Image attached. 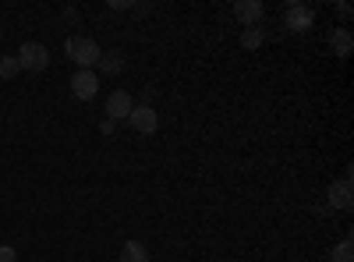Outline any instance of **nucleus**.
<instances>
[{"mask_svg":"<svg viewBox=\"0 0 354 262\" xmlns=\"http://www.w3.org/2000/svg\"><path fill=\"white\" fill-rule=\"evenodd\" d=\"M121 262H149V252H145L142 241H124V248H121Z\"/></svg>","mask_w":354,"mask_h":262,"instance_id":"obj_11","label":"nucleus"},{"mask_svg":"<svg viewBox=\"0 0 354 262\" xmlns=\"http://www.w3.org/2000/svg\"><path fill=\"white\" fill-rule=\"evenodd\" d=\"M131 110H135V100H131L124 89H113V93L106 96V118H110V121H128Z\"/></svg>","mask_w":354,"mask_h":262,"instance_id":"obj_4","label":"nucleus"},{"mask_svg":"<svg viewBox=\"0 0 354 262\" xmlns=\"http://www.w3.org/2000/svg\"><path fill=\"white\" fill-rule=\"evenodd\" d=\"M330 259H333V262H354V245H351V238H344V241L330 252Z\"/></svg>","mask_w":354,"mask_h":262,"instance_id":"obj_13","label":"nucleus"},{"mask_svg":"<svg viewBox=\"0 0 354 262\" xmlns=\"http://www.w3.org/2000/svg\"><path fill=\"white\" fill-rule=\"evenodd\" d=\"M64 53H68V61L78 64V71H93V64H100V57H103L100 43L88 39V36H68Z\"/></svg>","mask_w":354,"mask_h":262,"instance_id":"obj_1","label":"nucleus"},{"mask_svg":"<svg viewBox=\"0 0 354 262\" xmlns=\"http://www.w3.org/2000/svg\"><path fill=\"white\" fill-rule=\"evenodd\" d=\"M0 262H18V252L11 245H0Z\"/></svg>","mask_w":354,"mask_h":262,"instance_id":"obj_15","label":"nucleus"},{"mask_svg":"<svg viewBox=\"0 0 354 262\" xmlns=\"http://www.w3.org/2000/svg\"><path fill=\"white\" fill-rule=\"evenodd\" d=\"M100 71H103V75H121V71H124L121 50H106V53L100 57Z\"/></svg>","mask_w":354,"mask_h":262,"instance_id":"obj_9","label":"nucleus"},{"mask_svg":"<svg viewBox=\"0 0 354 262\" xmlns=\"http://www.w3.org/2000/svg\"><path fill=\"white\" fill-rule=\"evenodd\" d=\"M110 8H113V11H128V8H135V4H128V0H110Z\"/></svg>","mask_w":354,"mask_h":262,"instance_id":"obj_16","label":"nucleus"},{"mask_svg":"<svg viewBox=\"0 0 354 262\" xmlns=\"http://www.w3.org/2000/svg\"><path fill=\"white\" fill-rule=\"evenodd\" d=\"M18 71H21V68H18V57H0V78H4V82L15 78Z\"/></svg>","mask_w":354,"mask_h":262,"instance_id":"obj_14","label":"nucleus"},{"mask_svg":"<svg viewBox=\"0 0 354 262\" xmlns=\"http://www.w3.org/2000/svg\"><path fill=\"white\" fill-rule=\"evenodd\" d=\"M15 57H18L21 71H46L50 68V50L43 43H21V50Z\"/></svg>","mask_w":354,"mask_h":262,"instance_id":"obj_2","label":"nucleus"},{"mask_svg":"<svg viewBox=\"0 0 354 262\" xmlns=\"http://www.w3.org/2000/svg\"><path fill=\"white\" fill-rule=\"evenodd\" d=\"M113 128H117V121H110V118L100 124V131H103V135H113Z\"/></svg>","mask_w":354,"mask_h":262,"instance_id":"obj_17","label":"nucleus"},{"mask_svg":"<svg viewBox=\"0 0 354 262\" xmlns=\"http://www.w3.org/2000/svg\"><path fill=\"white\" fill-rule=\"evenodd\" d=\"M354 206V198H351V174L340 181L330 185V209H351Z\"/></svg>","mask_w":354,"mask_h":262,"instance_id":"obj_7","label":"nucleus"},{"mask_svg":"<svg viewBox=\"0 0 354 262\" xmlns=\"http://www.w3.org/2000/svg\"><path fill=\"white\" fill-rule=\"evenodd\" d=\"M330 46H333V53H337V57H351V50H354V39H351V32H347V28H337V32L330 36Z\"/></svg>","mask_w":354,"mask_h":262,"instance_id":"obj_10","label":"nucleus"},{"mask_svg":"<svg viewBox=\"0 0 354 262\" xmlns=\"http://www.w3.org/2000/svg\"><path fill=\"white\" fill-rule=\"evenodd\" d=\"M262 39H266V36H262V28H259V25H248L245 32H241V46H245V50H259Z\"/></svg>","mask_w":354,"mask_h":262,"instance_id":"obj_12","label":"nucleus"},{"mask_svg":"<svg viewBox=\"0 0 354 262\" xmlns=\"http://www.w3.org/2000/svg\"><path fill=\"white\" fill-rule=\"evenodd\" d=\"M283 21H287L290 32H308L312 28V11L294 0V4H287V11H283Z\"/></svg>","mask_w":354,"mask_h":262,"instance_id":"obj_6","label":"nucleus"},{"mask_svg":"<svg viewBox=\"0 0 354 262\" xmlns=\"http://www.w3.org/2000/svg\"><path fill=\"white\" fill-rule=\"evenodd\" d=\"M337 15L340 18H351V4H337Z\"/></svg>","mask_w":354,"mask_h":262,"instance_id":"obj_18","label":"nucleus"},{"mask_svg":"<svg viewBox=\"0 0 354 262\" xmlns=\"http://www.w3.org/2000/svg\"><path fill=\"white\" fill-rule=\"evenodd\" d=\"M71 93H75V100H82V103H88L96 93H100V78H96V71H75V78H71Z\"/></svg>","mask_w":354,"mask_h":262,"instance_id":"obj_5","label":"nucleus"},{"mask_svg":"<svg viewBox=\"0 0 354 262\" xmlns=\"http://www.w3.org/2000/svg\"><path fill=\"white\" fill-rule=\"evenodd\" d=\"M234 15H238L245 21V28H248V25H259L262 21L266 8H262V0H238V4H234Z\"/></svg>","mask_w":354,"mask_h":262,"instance_id":"obj_8","label":"nucleus"},{"mask_svg":"<svg viewBox=\"0 0 354 262\" xmlns=\"http://www.w3.org/2000/svg\"><path fill=\"white\" fill-rule=\"evenodd\" d=\"M128 124H131L138 135H156V128H160V113H156L149 103H138V106L131 110Z\"/></svg>","mask_w":354,"mask_h":262,"instance_id":"obj_3","label":"nucleus"}]
</instances>
